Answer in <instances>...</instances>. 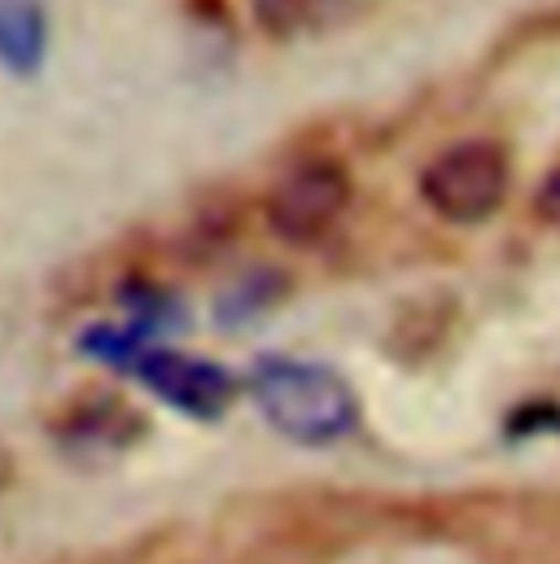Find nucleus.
Wrapping results in <instances>:
<instances>
[{"instance_id":"obj_6","label":"nucleus","mask_w":560,"mask_h":564,"mask_svg":"<svg viewBox=\"0 0 560 564\" xmlns=\"http://www.w3.org/2000/svg\"><path fill=\"white\" fill-rule=\"evenodd\" d=\"M351 0H250V13L255 22L268 31V35H306V31H320L324 22H333Z\"/></svg>"},{"instance_id":"obj_3","label":"nucleus","mask_w":560,"mask_h":564,"mask_svg":"<svg viewBox=\"0 0 560 564\" xmlns=\"http://www.w3.org/2000/svg\"><path fill=\"white\" fill-rule=\"evenodd\" d=\"M351 206V175L333 158H306L280 175L268 202V224L280 241L311 246L320 241Z\"/></svg>"},{"instance_id":"obj_4","label":"nucleus","mask_w":560,"mask_h":564,"mask_svg":"<svg viewBox=\"0 0 560 564\" xmlns=\"http://www.w3.org/2000/svg\"><path fill=\"white\" fill-rule=\"evenodd\" d=\"M137 377L171 408L189 412V416H219L233 403V377L206 359H189V355H171V350H149L137 359Z\"/></svg>"},{"instance_id":"obj_7","label":"nucleus","mask_w":560,"mask_h":564,"mask_svg":"<svg viewBox=\"0 0 560 564\" xmlns=\"http://www.w3.org/2000/svg\"><path fill=\"white\" fill-rule=\"evenodd\" d=\"M539 210H543V215L560 228V171L543 184V193H539Z\"/></svg>"},{"instance_id":"obj_1","label":"nucleus","mask_w":560,"mask_h":564,"mask_svg":"<svg viewBox=\"0 0 560 564\" xmlns=\"http://www.w3.org/2000/svg\"><path fill=\"white\" fill-rule=\"evenodd\" d=\"M250 390H255L259 412L280 437L302 442V446H329L346 437L359 421V403L351 386L320 364L263 359L250 377Z\"/></svg>"},{"instance_id":"obj_5","label":"nucleus","mask_w":560,"mask_h":564,"mask_svg":"<svg viewBox=\"0 0 560 564\" xmlns=\"http://www.w3.org/2000/svg\"><path fill=\"white\" fill-rule=\"evenodd\" d=\"M49 57V9L44 0H0V66L18 79L40 75Z\"/></svg>"},{"instance_id":"obj_2","label":"nucleus","mask_w":560,"mask_h":564,"mask_svg":"<svg viewBox=\"0 0 560 564\" xmlns=\"http://www.w3.org/2000/svg\"><path fill=\"white\" fill-rule=\"evenodd\" d=\"M424 202L451 224H482L508 193V158L495 141H460L420 175Z\"/></svg>"}]
</instances>
